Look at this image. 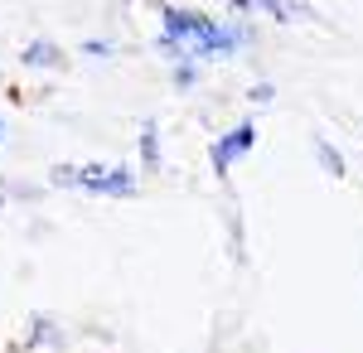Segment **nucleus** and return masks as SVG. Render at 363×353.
<instances>
[{"mask_svg": "<svg viewBox=\"0 0 363 353\" xmlns=\"http://www.w3.org/2000/svg\"><path fill=\"white\" fill-rule=\"evenodd\" d=\"M160 20H165V34H160V39L179 44V49H184V58H189V49H194L208 29H213V20H208V15H199V10H179V5H160Z\"/></svg>", "mask_w": 363, "mask_h": 353, "instance_id": "obj_1", "label": "nucleus"}, {"mask_svg": "<svg viewBox=\"0 0 363 353\" xmlns=\"http://www.w3.org/2000/svg\"><path fill=\"white\" fill-rule=\"evenodd\" d=\"M257 150V121H238L228 136H218L213 140V150H208V160H213V174L223 179L233 164L242 160V155H252Z\"/></svg>", "mask_w": 363, "mask_h": 353, "instance_id": "obj_2", "label": "nucleus"}, {"mask_svg": "<svg viewBox=\"0 0 363 353\" xmlns=\"http://www.w3.org/2000/svg\"><path fill=\"white\" fill-rule=\"evenodd\" d=\"M34 349H68V329L58 325L54 315H29L25 320V334L15 339V353H34Z\"/></svg>", "mask_w": 363, "mask_h": 353, "instance_id": "obj_3", "label": "nucleus"}, {"mask_svg": "<svg viewBox=\"0 0 363 353\" xmlns=\"http://www.w3.org/2000/svg\"><path fill=\"white\" fill-rule=\"evenodd\" d=\"M247 10H257V15H272L277 25H291L296 15H310L301 0H233V15H247Z\"/></svg>", "mask_w": 363, "mask_h": 353, "instance_id": "obj_4", "label": "nucleus"}, {"mask_svg": "<svg viewBox=\"0 0 363 353\" xmlns=\"http://www.w3.org/2000/svg\"><path fill=\"white\" fill-rule=\"evenodd\" d=\"M20 63L25 68H39V73H54V68H63V49H58L54 39H29Z\"/></svg>", "mask_w": 363, "mask_h": 353, "instance_id": "obj_5", "label": "nucleus"}, {"mask_svg": "<svg viewBox=\"0 0 363 353\" xmlns=\"http://www.w3.org/2000/svg\"><path fill=\"white\" fill-rule=\"evenodd\" d=\"M140 164H145V174H160V126H155V116H145V121H140Z\"/></svg>", "mask_w": 363, "mask_h": 353, "instance_id": "obj_6", "label": "nucleus"}, {"mask_svg": "<svg viewBox=\"0 0 363 353\" xmlns=\"http://www.w3.org/2000/svg\"><path fill=\"white\" fill-rule=\"evenodd\" d=\"M136 169H126V164H112V169H107V179H102V198H136Z\"/></svg>", "mask_w": 363, "mask_h": 353, "instance_id": "obj_7", "label": "nucleus"}, {"mask_svg": "<svg viewBox=\"0 0 363 353\" xmlns=\"http://www.w3.org/2000/svg\"><path fill=\"white\" fill-rule=\"evenodd\" d=\"M310 150H315V164H320L330 179H344V174H349V169H344V155H339L325 136H310Z\"/></svg>", "mask_w": 363, "mask_h": 353, "instance_id": "obj_8", "label": "nucleus"}, {"mask_svg": "<svg viewBox=\"0 0 363 353\" xmlns=\"http://www.w3.org/2000/svg\"><path fill=\"white\" fill-rule=\"evenodd\" d=\"M169 82H174L179 92H194L199 87V63H174V68H169Z\"/></svg>", "mask_w": 363, "mask_h": 353, "instance_id": "obj_9", "label": "nucleus"}, {"mask_svg": "<svg viewBox=\"0 0 363 353\" xmlns=\"http://www.w3.org/2000/svg\"><path fill=\"white\" fill-rule=\"evenodd\" d=\"M49 184L54 189H78V164H54L49 169Z\"/></svg>", "mask_w": 363, "mask_h": 353, "instance_id": "obj_10", "label": "nucleus"}, {"mask_svg": "<svg viewBox=\"0 0 363 353\" xmlns=\"http://www.w3.org/2000/svg\"><path fill=\"white\" fill-rule=\"evenodd\" d=\"M83 54L87 58H116V44L112 39H83Z\"/></svg>", "mask_w": 363, "mask_h": 353, "instance_id": "obj_11", "label": "nucleus"}, {"mask_svg": "<svg viewBox=\"0 0 363 353\" xmlns=\"http://www.w3.org/2000/svg\"><path fill=\"white\" fill-rule=\"evenodd\" d=\"M272 97H277V87H272V82H267V78H262V82H252L247 102H257V107H267V102H272Z\"/></svg>", "mask_w": 363, "mask_h": 353, "instance_id": "obj_12", "label": "nucleus"}, {"mask_svg": "<svg viewBox=\"0 0 363 353\" xmlns=\"http://www.w3.org/2000/svg\"><path fill=\"white\" fill-rule=\"evenodd\" d=\"M5 203H10V194H5V179H0V213H5Z\"/></svg>", "mask_w": 363, "mask_h": 353, "instance_id": "obj_13", "label": "nucleus"}, {"mask_svg": "<svg viewBox=\"0 0 363 353\" xmlns=\"http://www.w3.org/2000/svg\"><path fill=\"white\" fill-rule=\"evenodd\" d=\"M0 145H5V116H0Z\"/></svg>", "mask_w": 363, "mask_h": 353, "instance_id": "obj_14", "label": "nucleus"}]
</instances>
